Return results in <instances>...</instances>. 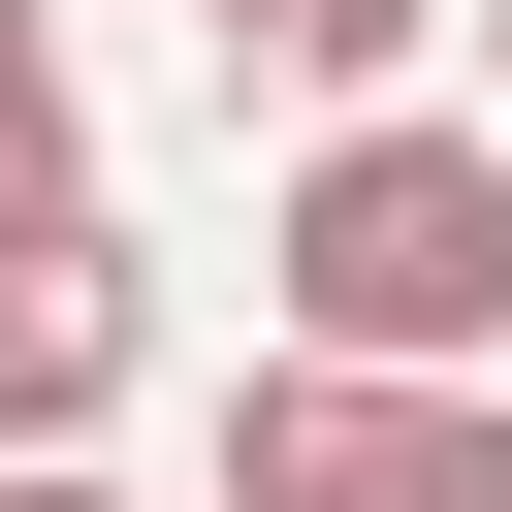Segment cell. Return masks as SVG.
<instances>
[{"label":"cell","instance_id":"6da1fadb","mask_svg":"<svg viewBox=\"0 0 512 512\" xmlns=\"http://www.w3.org/2000/svg\"><path fill=\"white\" fill-rule=\"evenodd\" d=\"M256 288H288V352H416V384H480V352H512V128H448V96H320Z\"/></svg>","mask_w":512,"mask_h":512},{"label":"cell","instance_id":"7a4b0ae2","mask_svg":"<svg viewBox=\"0 0 512 512\" xmlns=\"http://www.w3.org/2000/svg\"><path fill=\"white\" fill-rule=\"evenodd\" d=\"M224 512H512V384H416V352H256Z\"/></svg>","mask_w":512,"mask_h":512},{"label":"cell","instance_id":"3957f363","mask_svg":"<svg viewBox=\"0 0 512 512\" xmlns=\"http://www.w3.org/2000/svg\"><path fill=\"white\" fill-rule=\"evenodd\" d=\"M128 352H160L128 224H96V192H64V224H0V448H96V416H128Z\"/></svg>","mask_w":512,"mask_h":512},{"label":"cell","instance_id":"277c9868","mask_svg":"<svg viewBox=\"0 0 512 512\" xmlns=\"http://www.w3.org/2000/svg\"><path fill=\"white\" fill-rule=\"evenodd\" d=\"M192 32H224V64H288V96H416V32H448V0H192Z\"/></svg>","mask_w":512,"mask_h":512},{"label":"cell","instance_id":"5b68a950","mask_svg":"<svg viewBox=\"0 0 512 512\" xmlns=\"http://www.w3.org/2000/svg\"><path fill=\"white\" fill-rule=\"evenodd\" d=\"M96 192V96H64V0H0V224Z\"/></svg>","mask_w":512,"mask_h":512},{"label":"cell","instance_id":"8992f818","mask_svg":"<svg viewBox=\"0 0 512 512\" xmlns=\"http://www.w3.org/2000/svg\"><path fill=\"white\" fill-rule=\"evenodd\" d=\"M0 512H128V480H96V448H0Z\"/></svg>","mask_w":512,"mask_h":512}]
</instances>
